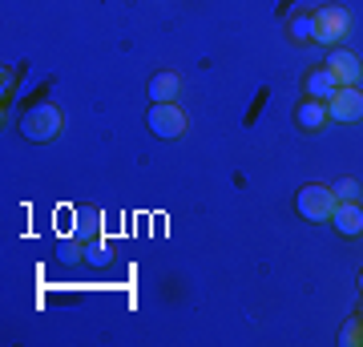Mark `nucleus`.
<instances>
[{"label": "nucleus", "instance_id": "nucleus-1", "mask_svg": "<svg viewBox=\"0 0 363 347\" xmlns=\"http://www.w3.org/2000/svg\"><path fill=\"white\" fill-rule=\"evenodd\" d=\"M295 206H298V214H303L307 222H331L339 198H335V190H331V186L311 182V186H303V190H298Z\"/></svg>", "mask_w": 363, "mask_h": 347}, {"label": "nucleus", "instance_id": "nucleus-2", "mask_svg": "<svg viewBox=\"0 0 363 347\" xmlns=\"http://www.w3.org/2000/svg\"><path fill=\"white\" fill-rule=\"evenodd\" d=\"M21 133H25L28 142H52L57 133H61V109L49 101L33 105L25 117H21Z\"/></svg>", "mask_w": 363, "mask_h": 347}, {"label": "nucleus", "instance_id": "nucleus-3", "mask_svg": "<svg viewBox=\"0 0 363 347\" xmlns=\"http://www.w3.org/2000/svg\"><path fill=\"white\" fill-rule=\"evenodd\" d=\"M150 129H154V138L174 142V138L186 133V114L174 101H154V109H150Z\"/></svg>", "mask_w": 363, "mask_h": 347}, {"label": "nucleus", "instance_id": "nucleus-4", "mask_svg": "<svg viewBox=\"0 0 363 347\" xmlns=\"http://www.w3.org/2000/svg\"><path fill=\"white\" fill-rule=\"evenodd\" d=\"M347 9H339V4H327L315 13V40L319 45H335V40L347 37Z\"/></svg>", "mask_w": 363, "mask_h": 347}, {"label": "nucleus", "instance_id": "nucleus-5", "mask_svg": "<svg viewBox=\"0 0 363 347\" xmlns=\"http://www.w3.org/2000/svg\"><path fill=\"white\" fill-rule=\"evenodd\" d=\"M327 117L331 121H359L363 117V89L359 85H339L335 97L327 101Z\"/></svg>", "mask_w": 363, "mask_h": 347}, {"label": "nucleus", "instance_id": "nucleus-6", "mask_svg": "<svg viewBox=\"0 0 363 347\" xmlns=\"http://www.w3.org/2000/svg\"><path fill=\"white\" fill-rule=\"evenodd\" d=\"M327 69L335 73L339 85H359V81H363V65H359V57H355V53H347V49H335V53H331Z\"/></svg>", "mask_w": 363, "mask_h": 347}, {"label": "nucleus", "instance_id": "nucleus-7", "mask_svg": "<svg viewBox=\"0 0 363 347\" xmlns=\"http://www.w3.org/2000/svg\"><path fill=\"white\" fill-rule=\"evenodd\" d=\"M331 226H335L343 238H359L363 234V206L359 202H339L335 214H331Z\"/></svg>", "mask_w": 363, "mask_h": 347}, {"label": "nucleus", "instance_id": "nucleus-8", "mask_svg": "<svg viewBox=\"0 0 363 347\" xmlns=\"http://www.w3.org/2000/svg\"><path fill=\"white\" fill-rule=\"evenodd\" d=\"M335 89H339V81H335V73H331L327 65L307 73V97H315V101H331V97H335Z\"/></svg>", "mask_w": 363, "mask_h": 347}, {"label": "nucleus", "instance_id": "nucleus-9", "mask_svg": "<svg viewBox=\"0 0 363 347\" xmlns=\"http://www.w3.org/2000/svg\"><path fill=\"white\" fill-rule=\"evenodd\" d=\"M295 121H298V129H323L331 117H327V101H315V97H307V101L295 109Z\"/></svg>", "mask_w": 363, "mask_h": 347}, {"label": "nucleus", "instance_id": "nucleus-10", "mask_svg": "<svg viewBox=\"0 0 363 347\" xmlns=\"http://www.w3.org/2000/svg\"><path fill=\"white\" fill-rule=\"evenodd\" d=\"M178 89H182V77L178 73H154V81H150V97L154 101H174L178 97Z\"/></svg>", "mask_w": 363, "mask_h": 347}, {"label": "nucleus", "instance_id": "nucleus-11", "mask_svg": "<svg viewBox=\"0 0 363 347\" xmlns=\"http://www.w3.org/2000/svg\"><path fill=\"white\" fill-rule=\"evenodd\" d=\"M291 40H315V13H295L291 16Z\"/></svg>", "mask_w": 363, "mask_h": 347}, {"label": "nucleus", "instance_id": "nucleus-12", "mask_svg": "<svg viewBox=\"0 0 363 347\" xmlns=\"http://www.w3.org/2000/svg\"><path fill=\"white\" fill-rule=\"evenodd\" d=\"M339 343L343 347H363V315L343 323V331H339Z\"/></svg>", "mask_w": 363, "mask_h": 347}, {"label": "nucleus", "instance_id": "nucleus-13", "mask_svg": "<svg viewBox=\"0 0 363 347\" xmlns=\"http://www.w3.org/2000/svg\"><path fill=\"white\" fill-rule=\"evenodd\" d=\"M331 190H335V198L339 202H359V182L355 178H343V182H335V186H331Z\"/></svg>", "mask_w": 363, "mask_h": 347}, {"label": "nucleus", "instance_id": "nucleus-14", "mask_svg": "<svg viewBox=\"0 0 363 347\" xmlns=\"http://www.w3.org/2000/svg\"><path fill=\"white\" fill-rule=\"evenodd\" d=\"M359 291H363V275H359Z\"/></svg>", "mask_w": 363, "mask_h": 347}]
</instances>
